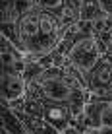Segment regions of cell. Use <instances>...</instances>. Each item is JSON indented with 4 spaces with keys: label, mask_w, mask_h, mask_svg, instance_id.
Returning <instances> with one entry per match:
<instances>
[{
    "label": "cell",
    "mask_w": 112,
    "mask_h": 134,
    "mask_svg": "<svg viewBox=\"0 0 112 134\" xmlns=\"http://www.w3.org/2000/svg\"><path fill=\"white\" fill-rule=\"evenodd\" d=\"M89 91L91 93L112 91V54H102L101 62L89 74Z\"/></svg>",
    "instance_id": "obj_2"
},
{
    "label": "cell",
    "mask_w": 112,
    "mask_h": 134,
    "mask_svg": "<svg viewBox=\"0 0 112 134\" xmlns=\"http://www.w3.org/2000/svg\"><path fill=\"white\" fill-rule=\"evenodd\" d=\"M27 134H29V132H27Z\"/></svg>",
    "instance_id": "obj_12"
},
{
    "label": "cell",
    "mask_w": 112,
    "mask_h": 134,
    "mask_svg": "<svg viewBox=\"0 0 112 134\" xmlns=\"http://www.w3.org/2000/svg\"><path fill=\"white\" fill-rule=\"evenodd\" d=\"M33 6L37 10L48 12V14H52V16L60 18V20H62L64 24H68L70 27L79 20L77 8L73 6L70 0H33Z\"/></svg>",
    "instance_id": "obj_3"
},
{
    "label": "cell",
    "mask_w": 112,
    "mask_h": 134,
    "mask_svg": "<svg viewBox=\"0 0 112 134\" xmlns=\"http://www.w3.org/2000/svg\"><path fill=\"white\" fill-rule=\"evenodd\" d=\"M60 134H83V132L79 130V128H77V126H76V124H73V122H72V124H70V126H66V128H64V130L60 132Z\"/></svg>",
    "instance_id": "obj_7"
},
{
    "label": "cell",
    "mask_w": 112,
    "mask_h": 134,
    "mask_svg": "<svg viewBox=\"0 0 112 134\" xmlns=\"http://www.w3.org/2000/svg\"><path fill=\"white\" fill-rule=\"evenodd\" d=\"M108 54H112V45H110V49H108Z\"/></svg>",
    "instance_id": "obj_10"
},
{
    "label": "cell",
    "mask_w": 112,
    "mask_h": 134,
    "mask_svg": "<svg viewBox=\"0 0 112 134\" xmlns=\"http://www.w3.org/2000/svg\"><path fill=\"white\" fill-rule=\"evenodd\" d=\"M2 130L10 134H27L25 122L12 107H6V105H2Z\"/></svg>",
    "instance_id": "obj_6"
},
{
    "label": "cell",
    "mask_w": 112,
    "mask_h": 134,
    "mask_svg": "<svg viewBox=\"0 0 112 134\" xmlns=\"http://www.w3.org/2000/svg\"><path fill=\"white\" fill-rule=\"evenodd\" d=\"M2 134H10V132H6V130H2Z\"/></svg>",
    "instance_id": "obj_11"
},
{
    "label": "cell",
    "mask_w": 112,
    "mask_h": 134,
    "mask_svg": "<svg viewBox=\"0 0 112 134\" xmlns=\"http://www.w3.org/2000/svg\"><path fill=\"white\" fill-rule=\"evenodd\" d=\"M27 80L20 72H2V105L25 97Z\"/></svg>",
    "instance_id": "obj_5"
},
{
    "label": "cell",
    "mask_w": 112,
    "mask_h": 134,
    "mask_svg": "<svg viewBox=\"0 0 112 134\" xmlns=\"http://www.w3.org/2000/svg\"><path fill=\"white\" fill-rule=\"evenodd\" d=\"M0 58H2V72L23 74V70H25V53L4 35L0 41Z\"/></svg>",
    "instance_id": "obj_4"
},
{
    "label": "cell",
    "mask_w": 112,
    "mask_h": 134,
    "mask_svg": "<svg viewBox=\"0 0 112 134\" xmlns=\"http://www.w3.org/2000/svg\"><path fill=\"white\" fill-rule=\"evenodd\" d=\"M16 27H17V39H20L17 47L23 53L35 54L39 58L58 47L66 31L70 29V25L64 24L60 18L48 12L37 10V8L21 16L16 21Z\"/></svg>",
    "instance_id": "obj_1"
},
{
    "label": "cell",
    "mask_w": 112,
    "mask_h": 134,
    "mask_svg": "<svg viewBox=\"0 0 112 134\" xmlns=\"http://www.w3.org/2000/svg\"><path fill=\"white\" fill-rule=\"evenodd\" d=\"M70 2L73 4V6L77 8V12H79V8H81V4H83V0H70Z\"/></svg>",
    "instance_id": "obj_9"
},
{
    "label": "cell",
    "mask_w": 112,
    "mask_h": 134,
    "mask_svg": "<svg viewBox=\"0 0 112 134\" xmlns=\"http://www.w3.org/2000/svg\"><path fill=\"white\" fill-rule=\"evenodd\" d=\"M101 6H102V10H104L106 14L112 16V0H101Z\"/></svg>",
    "instance_id": "obj_8"
}]
</instances>
